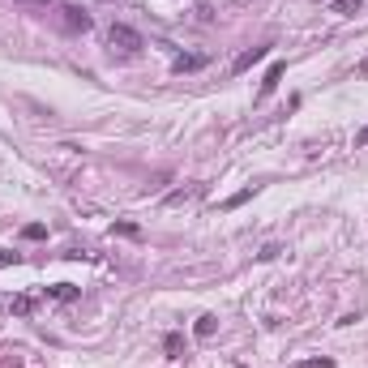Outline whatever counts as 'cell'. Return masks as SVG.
<instances>
[{
  "label": "cell",
  "instance_id": "obj_15",
  "mask_svg": "<svg viewBox=\"0 0 368 368\" xmlns=\"http://www.w3.org/2000/svg\"><path fill=\"white\" fill-rule=\"evenodd\" d=\"M279 253H283V249H279V244H265V249H261V253H257V261H274V257H279Z\"/></svg>",
  "mask_w": 368,
  "mask_h": 368
},
{
  "label": "cell",
  "instance_id": "obj_9",
  "mask_svg": "<svg viewBox=\"0 0 368 368\" xmlns=\"http://www.w3.org/2000/svg\"><path fill=\"white\" fill-rule=\"evenodd\" d=\"M202 189H176V193H167V206H180V202H189V198H198Z\"/></svg>",
  "mask_w": 368,
  "mask_h": 368
},
{
  "label": "cell",
  "instance_id": "obj_3",
  "mask_svg": "<svg viewBox=\"0 0 368 368\" xmlns=\"http://www.w3.org/2000/svg\"><path fill=\"white\" fill-rule=\"evenodd\" d=\"M270 56V47H249V52H240L236 60H231V73H249L253 64H261Z\"/></svg>",
  "mask_w": 368,
  "mask_h": 368
},
{
  "label": "cell",
  "instance_id": "obj_11",
  "mask_svg": "<svg viewBox=\"0 0 368 368\" xmlns=\"http://www.w3.org/2000/svg\"><path fill=\"white\" fill-rule=\"evenodd\" d=\"M9 308H13L17 317H26V313H30V296H13V300H9Z\"/></svg>",
  "mask_w": 368,
  "mask_h": 368
},
{
  "label": "cell",
  "instance_id": "obj_6",
  "mask_svg": "<svg viewBox=\"0 0 368 368\" xmlns=\"http://www.w3.org/2000/svg\"><path fill=\"white\" fill-rule=\"evenodd\" d=\"M202 64H206V56H176V60H171L176 73H193V69H202Z\"/></svg>",
  "mask_w": 368,
  "mask_h": 368
},
{
  "label": "cell",
  "instance_id": "obj_7",
  "mask_svg": "<svg viewBox=\"0 0 368 368\" xmlns=\"http://www.w3.org/2000/svg\"><path fill=\"white\" fill-rule=\"evenodd\" d=\"M214 330H218V317H214V313H206V317H198V334H202V338H210Z\"/></svg>",
  "mask_w": 368,
  "mask_h": 368
},
{
  "label": "cell",
  "instance_id": "obj_16",
  "mask_svg": "<svg viewBox=\"0 0 368 368\" xmlns=\"http://www.w3.org/2000/svg\"><path fill=\"white\" fill-rule=\"evenodd\" d=\"M300 368H334V360H304Z\"/></svg>",
  "mask_w": 368,
  "mask_h": 368
},
{
  "label": "cell",
  "instance_id": "obj_13",
  "mask_svg": "<svg viewBox=\"0 0 368 368\" xmlns=\"http://www.w3.org/2000/svg\"><path fill=\"white\" fill-rule=\"evenodd\" d=\"M21 236H26V240H43L47 227H43V223H30V227H21Z\"/></svg>",
  "mask_w": 368,
  "mask_h": 368
},
{
  "label": "cell",
  "instance_id": "obj_4",
  "mask_svg": "<svg viewBox=\"0 0 368 368\" xmlns=\"http://www.w3.org/2000/svg\"><path fill=\"white\" fill-rule=\"evenodd\" d=\"M283 73H287V64H283V60H274V64H270V73L261 78V99H265V94H274V90H279Z\"/></svg>",
  "mask_w": 368,
  "mask_h": 368
},
{
  "label": "cell",
  "instance_id": "obj_1",
  "mask_svg": "<svg viewBox=\"0 0 368 368\" xmlns=\"http://www.w3.org/2000/svg\"><path fill=\"white\" fill-rule=\"evenodd\" d=\"M107 43H112V52H120V56H137L141 52V35L133 30V26H125V21H116V26L107 30Z\"/></svg>",
  "mask_w": 368,
  "mask_h": 368
},
{
  "label": "cell",
  "instance_id": "obj_5",
  "mask_svg": "<svg viewBox=\"0 0 368 368\" xmlns=\"http://www.w3.org/2000/svg\"><path fill=\"white\" fill-rule=\"evenodd\" d=\"M47 296H52V300H78L82 291L73 287V283H56V287H47Z\"/></svg>",
  "mask_w": 368,
  "mask_h": 368
},
{
  "label": "cell",
  "instance_id": "obj_10",
  "mask_svg": "<svg viewBox=\"0 0 368 368\" xmlns=\"http://www.w3.org/2000/svg\"><path fill=\"white\" fill-rule=\"evenodd\" d=\"M364 5V0H334V13H342V17H351L356 9Z\"/></svg>",
  "mask_w": 368,
  "mask_h": 368
},
{
  "label": "cell",
  "instance_id": "obj_8",
  "mask_svg": "<svg viewBox=\"0 0 368 368\" xmlns=\"http://www.w3.org/2000/svg\"><path fill=\"white\" fill-rule=\"evenodd\" d=\"M253 193H257V184H249V189H240V193H236V198H227L223 206H227V210H236V206H244V202H249V198H253Z\"/></svg>",
  "mask_w": 368,
  "mask_h": 368
},
{
  "label": "cell",
  "instance_id": "obj_2",
  "mask_svg": "<svg viewBox=\"0 0 368 368\" xmlns=\"http://www.w3.org/2000/svg\"><path fill=\"white\" fill-rule=\"evenodd\" d=\"M60 21H64V30H82V35H86V30L94 26V21H90V13L73 9V5H64V9H60Z\"/></svg>",
  "mask_w": 368,
  "mask_h": 368
},
{
  "label": "cell",
  "instance_id": "obj_14",
  "mask_svg": "<svg viewBox=\"0 0 368 368\" xmlns=\"http://www.w3.org/2000/svg\"><path fill=\"white\" fill-rule=\"evenodd\" d=\"M5 265H21V253H9V249H0V270Z\"/></svg>",
  "mask_w": 368,
  "mask_h": 368
},
{
  "label": "cell",
  "instance_id": "obj_17",
  "mask_svg": "<svg viewBox=\"0 0 368 368\" xmlns=\"http://www.w3.org/2000/svg\"><path fill=\"white\" fill-rule=\"evenodd\" d=\"M356 146H368V125H364V129L356 133Z\"/></svg>",
  "mask_w": 368,
  "mask_h": 368
},
{
  "label": "cell",
  "instance_id": "obj_12",
  "mask_svg": "<svg viewBox=\"0 0 368 368\" xmlns=\"http://www.w3.org/2000/svg\"><path fill=\"white\" fill-rule=\"evenodd\" d=\"M163 347H167L171 360H176V356H180V334H167V338H163Z\"/></svg>",
  "mask_w": 368,
  "mask_h": 368
}]
</instances>
